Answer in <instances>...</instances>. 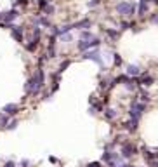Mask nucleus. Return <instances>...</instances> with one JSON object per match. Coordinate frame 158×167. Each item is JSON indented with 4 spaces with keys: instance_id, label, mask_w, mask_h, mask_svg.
Segmentation results:
<instances>
[{
    "instance_id": "obj_1",
    "label": "nucleus",
    "mask_w": 158,
    "mask_h": 167,
    "mask_svg": "<svg viewBox=\"0 0 158 167\" xmlns=\"http://www.w3.org/2000/svg\"><path fill=\"white\" fill-rule=\"evenodd\" d=\"M135 9L134 4H130V2H120L117 5V12L118 14H132Z\"/></svg>"
},
{
    "instance_id": "obj_2",
    "label": "nucleus",
    "mask_w": 158,
    "mask_h": 167,
    "mask_svg": "<svg viewBox=\"0 0 158 167\" xmlns=\"http://www.w3.org/2000/svg\"><path fill=\"white\" fill-rule=\"evenodd\" d=\"M99 45V40H97V38H92V42L89 40V42H80V44H78V51H87V49H90V47H97Z\"/></svg>"
},
{
    "instance_id": "obj_3",
    "label": "nucleus",
    "mask_w": 158,
    "mask_h": 167,
    "mask_svg": "<svg viewBox=\"0 0 158 167\" xmlns=\"http://www.w3.org/2000/svg\"><path fill=\"white\" fill-rule=\"evenodd\" d=\"M122 153H123V157H125V158H129V157H132V155L135 153V146H132L130 143L123 144V148H122Z\"/></svg>"
},
{
    "instance_id": "obj_4",
    "label": "nucleus",
    "mask_w": 158,
    "mask_h": 167,
    "mask_svg": "<svg viewBox=\"0 0 158 167\" xmlns=\"http://www.w3.org/2000/svg\"><path fill=\"white\" fill-rule=\"evenodd\" d=\"M99 56H101L99 52H96V51L90 52V51H89L87 54L83 56V58H85V59H92V61H96V63H99V64H101V58H99Z\"/></svg>"
},
{
    "instance_id": "obj_5",
    "label": "nucleus",
    "mask_w": 158,
    "mask_h": 167,
    "mask_svg": "<svg viewBox=\"0 0 158 167\" xmlns=\"http://www.w3.org/2000/svg\"><path fill=\"white\" fill-rule=\"evenodd\" d=\"M18 111V104H5L4 106V113L5 115H14Z\"/></svg>"
},
{
    "instance_id": "obj_6",
    "label": "nucleus",
    "mask_w": 158,
    "mask_h": 167,
    "mask_svg": "<svg viewBox=\"0 0 158 167\" xmlns=\"http://www.w3.org/2000/svg\"><path fill=\"white\" fill-rule=\"evenodd\" d=\"M19 14H18V11H9V12H5V14H4V19H5L7 23H9V21H14V19H16V17H18Z\"/></svg>"
},
{
    "instance_id": "obj_7",
    "label": "nucleus",
    "mask_w": 158,
    "mask_h": 167,
    "mask_svg": "<svg viewBox=\"0 0 158 167\" xmlns=\"http://www.w3.org/2000/svg\"><path fill=\"white\" fill-rule=\"evenodd\" d=\"M11 30H12V35L16 37V40H23V33H21V30L18 28V26H11Z\"/></svg>"
},
{
    "instance_id": "obj_8",
    "label": "nucleus",
    "mask_w": 158,
    "mask_h": 167,
    "mask_svg": "<svg viewBox=\"0 0 158 167\" xmlns=\"http://www.w3.org/2000/svg\"><path fill=\"white\" fill-rule=\"evenodd\" d=\"M127 73H129V75H132V77H135V75H139L141 71H139V68H137L135 64H130L129 68H127Z\"/></svg>"
},
{
    "instance_id": "obj_9",
    "label": "nucleus",
    "mask_w": 158,
    "mask_h": 167,
    "mask_svg": "<svg viewBox=\"0 0 158 167\" xmlns=\"http://www.w3.org/2000/svg\"><path fill=\"white\" fill-rule=\"evenodd\" d=\"M104 115L108 117V118H110V120H111V118H115V117H117V113H115V110H111V108H108L104 111Z\"/></svg>"
},
{
    "instance_id": "obj_10",
    "label": "nucleus",
    "mask_w": 158,
    "mask_h": 167,
    "mask_svg": "<svg viewBox=\"0 0 158 167\" xmlns=\"http://www.w3.org/2000/svg\"><path fill=\"white\" fill-rule=\"evenodd\" d=\"M146 9H148V5H146V0H141V7H139V14H144V12H146Z\"/></svg>"
},
{
    "instance_id": "obj_11",
    "label": "nucleus",
    "mask_w": 158,
    "mask_h": 167,
    "mask_svg": "<svg viewBox=\"0 0 158 167\" xmlns=\"http://www.w3.org/2000/svg\"><path fill=\"white\" fill-rule=\"evenodd\" d=\"M151 82H153L151 77H144V80H142V85H151Z\"/></svg>"
},
{
    "instance_id": "obj_12",
    "label": "nucleus",
    "mask_w": 158,
    "mask_h": 167,
    "mask_svg": "<svg viewBox=\"0 0 158 167\" xmlns=\"http://www.w3.org/2000/svg\"><path fill=\"white\" fill-rule=\"evenodd\" d=\"M80 37H82V38H94V37H92V33H90V31H83V33L80 35Z\"/></svg>"
},
{
    "instance_id": "obj_13",
    "label": "nucleus",
    "mask_w": 158,
    "mask_h": 167,
    "mask_svg": "<svg viewBox=\"0 0 158 167\" xmlns=\"http://www.w3.org/2000/svg\"><path fill=\"white\" fill-rule=\"evenodd\" d=\"M7 122H9V118H7L5 115H0V124H2V125H5Z\"/></svg>"
},
{
    "instance_id": "obj_14",
    "label": "nucleus",
    "mask_w": 158,
    "mask_h": 167,
    "mask_svg": "<svg viewBox=\"0 0 158 167\" xmlns=\"http://www.w3.org/2000/svg\"><path fill=\"white\" fill-rule=\"evenodd\" d=\"M106 33L110 35V37H113V38H115V37H118V31H113V30H106Z\"/></svg>"
},
{
    "instance_id": "obj_15",
    "label": "nucleus",
    "mask_w": 158,
    "mask_h": 167,
    "mask_svg": "<svg viewBox=\"0 0 158 167\" xmlns=\"http://www.w3.org/2000/svg\"><path fill=\"white\" fill-rule=\"evenodd\" d=\"M16 125H18V122L12 120V122H9V125H5V127H7V129H16Z\"/></svg>"
},
{
    "instance_id": "obj_16",
    "label": "nucleus",
    "mask_w": 158,
    "mask_h": 167,
    "mask_svg": "<svg viewBox=\"0 0 158 167\" xmlns=\"http://www.w3.org/2000/svg\"><path fill=\"white\" fill-rule=\"evenodd\" d=\"M141 99H142V101H149V94H148V92H142V94H141Z\"/></svg>"
},
{
    "instance_id": "obj_17",
    "label": "nucleus",
    "mask_w": 158,
    "mask_h": 167,
    "mask_svg": "<svg viewBox=\"0 0 158 167\" xmlns=\"http://www.w3.org/2000/svg\"><path fill=\"white\" fill-rule=\"evenodd\" d=\"M68 66H70V61H64V63H63L61 66H59V71H63V70H64V68H68Z\"/></svg>"
},
{
    "instance_id": "obj_18",
    "label": "nucleus",
    "mask_w": 158,
    "mask_h": 167,
    "mask_svg": "<svg viewBox=\"0 0 158 167\" xmlns=\"http://www.w3.org/2000/svg\"><path fill=\"white\" fill-rule=\"evenodd\" d=\"M120 63H122V58L118 54H115V64H120Z\"/></svg>"
},
{
    "instance_id": "obj_19",
    "label": "nucleus",
    "mask_w": 158,
    "mask_h": 167,
    "mask_svg": "<svg viewBox=\"0 0 158 167\" xmlns=\"http://www.w3.org/2000/svg\"><path fill=\"white\" fill-rule=\"evenodd\" d=\"M89 167H101L99 162H92V164H89Z\"/></svg>"
},
{
    "instance_id": "obj_20",
    "label": "nucleus",
    "mask_w": 158,
    "mask_h": 167,
    "mask_svg": "<svg viewBox=\"0 0 158 167\" xmlns=\"http://www.w3.org/2000/svg\"><path fill=\"white\" fill-rule=\"evenodd\" d=\"M4 167H16V164H14V162H7Z\"/></svg>"
},
{
    "instance_id": "obj_21",
    "label": "nucleus",
    "mask_w": 158,
    "mask_h": 167,
    "mask_svg": "<svg viewBox=\"0 0 158 167\" xmlns=\"http://www.w3.org/2000/svg\"><path fill=\"white\" fill-rule=\"evenodd\" d=\"M38 4H40V7H47V2H45V0H40Z\"/></svg>"
},
{
    "instance_id": "obj_22",
    "label": "nucleus",
    "mask_w": 158,
    "mask_h": 167,
    "mask_svg": "<svg viewBox=\"0 0 158 167\" xmlns=\"http://www.w3.org/2000/svg\"><path fill=\"white\" fill-rule=\"evenodd\" d=\"M151 167H158V162H155V160H151Z\"/></svg>"
}]
</instances>
